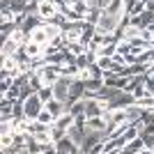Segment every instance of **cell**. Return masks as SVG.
<instances>
[{"mask_svg":"<svg viewBox=\"0 0 154 154\" xmlns=\"http://www.w3.org/2000/svg\"><path fill=\"white\" fill-rule=\"evenodd\" d=\"M122 23L124 21L120 19V16H113V14H108L106 9H101L99 21L94 23V30H97V35H115V32H120Z\"/></svg>","mask_w":154,"mask_h":154,"instance_id":"cell-1","label":"cell"},{"mask_svg":"<svg viewBox=\"0 0 154 154\" xmlns=\"http://www.w3.org/2000/svg\"><path fill=\"white\" fill-rule=\"evenodd\" d=\"M85 129L88 131H108V120L103 115H99V117H90V120H85Z\"/></svg>","mask_w":154,"mask_h":154,"instance_id":"cell-4","label":"cell"},{"mask_svg":"<svg viewBox=\"0 0 154 154\" xmlns=\"http://www.w3.org/2000/svg\"><path fill=\"white\" fill-rule=\"evenodd\" d=\"M136 154H152V152H149V149L145 147V149H140V152H136Z\"/></svg>","mask_w":154,"mask_h":154,"instance_id":"cell-11","label":"cell"},{"mask_svg":"<svg viewBox=\"0 0 154 154\" xmlns=\"http://www.w3.org/2000/svg\"><path fill=\"white\" fill-rule=\"evenodd\" d=\"M23 51V44L21 42H16L14 37H2V44H0V55L5 58V55H19V53Z\"/></svg>","mask_w":154,"mask_h":154,"instance_id":"cell-3","label":"cell"},{"mask_svg":"<svg viewBox=\"0 0 154 154\" xmlns=\"http://www.w3.org/2000/svg\"><path fill=\"white\" fill-rule=\"evenodd\" d=\"M16 145V131H7V134H0V147L9 149Z\"/></svg>","mask_w":154,"mask_h":154,"instance_id":"cell-8","label":"cell"},{"mask_svg":"<svg viewBox=\"0 0 154 154\" xmlns=\"http://www.w3.org/2000/svg\"><path fill=\"white\" fill-rule=\"evenodd\" d=\"M14 83H16V76H14V74H9V71H2V74H0V92H2V94H5Z\"/></svg>","mask_w":154,"mask_h":154,"instance_id":"cell-7","label":"cell"},{"mask_svg":"<svg viewBox=\"0 0 154 154\" xmlns=\"http://www.w3.org/2000/svg\"><path fill=\"white\" fill-rule=\"evenodd\" d=\"M46 110H51L53 113V117L58 120L62 113H67V103L64 101H60V99H51V101H46Z\"/></svg>","mask_w":154,"mask_h":154,"instance_id":"cell-5","label":"cell"},{"mask_svg":"<svg viewBox=\"0 0 154 154\" xmlns=\"http://www.w3.org/2000/svg\"><path fill=\"white\" fill-rule=\"evenodd\" d=\"M140 138L145 140V147H147L149 152H154V136H149V134H140Z\"/></svg>","mask_w":154,"mask_h":154,"instance_id":"cell-10","label":"cell"},{"mask_svg":"<svg viewBox=\"0 0 154 154\" xmlns=\"http://www.w3.org/2000/svg\"><path fill=\"white\" fill-rule=\"evenodd\" d=\"M44 99L39 97V92H30V94L23 99V115L28 117V120H37L39 113L44 110Z\"/></svg>","mask_w":154,"mask_h":154,"instance_id":"cell-2","label":"cell"},{"mask_svg":"<svg viewBox=\"0 0 154 154\" xmlns=\"http://www.w3.org/2000/svg\"><path fill=\"white\" fill-rule=\"evenodd\" d=\"M51 134H53V140L58 143L67 136V129H60V127H55V124H51Z\"/></svg>","mask_w":154,"mask_h":154,"instance_id":"cell-9","label":"cell"},{"mask_svg":"<svg viewBox=\"0 0 154 154\" xmlns=\"http://www.w3.org/2000/svg\"><path fill=\"white\" fill-rule=\"evenodd\" d=\"M140 149H145V140H143L140 136H138V138L129 140L127 145L122 147V154H136V152H140Z\"/></svg>","mask_w":154,"mask_h":154,"instance_id":"cell-6","label":"cell"}]
</instances>
